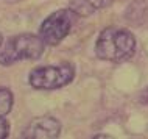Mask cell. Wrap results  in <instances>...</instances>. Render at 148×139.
Returning a JSON list of instances; mask_svg holds the SVG:
<instances>
[{
	"instance_id": "cell-8",
	"label": "cell",
	"mask_w": 148,
	"mask_h": 139,
	"mask_svg": "<svg viewBox=\"0 0 148 139\" xmlns=\"http://www.w3.org/2000/svg\"><path fill=\"white\" fill-rule=\"evenodd\" d=\"M8 134H10V124L3 116H0V139L8 138Z\"/></svg>"
},
{
	"instance_id": "cell-1",
	"label": "cell",
	"mask_w": 148,
	"mask_h": 139,
	"mask_svg": "<svg viewBox=\"0 0 148 139\" xmlns=\"http://www.w3.org/2000/svg\"><path fill=\"white\" fill-rule=\"evenodd\" d=\"M136 38L130 30L108 27L100 33L95 42V55L103 61L123 63L136 53Z\"/></svg>"
},
{
	"instance_id": "cell-7",
	"label": "cell",
	"mask_w": 148,
	"mask_h": 139,
	"mask_svg": "<svg viewBox=\"0 0 148 139\" xmlns=\"http://www.w3.org/2000/svg\"><path fill=\"white\" fill-rule=\"evenodd\" d=\"M13 103H14L13 92L10 89L0 86V116L5 117L11 111V108H13Z\"/></svg>"
},
{
	"instance_id": "cell-11",
	"label": "cell",
	"mask_w": 148,
	"mask_h": 139,
	"mask_svg": "<svg viewBox=\"0 0 148 139\" xmlns=\"http://www.w3.org/2000/svg\"><path fill=\"white\" fill-rule=\"evenodd\" d=\"M2 41H3V38H2V33H0V44H2Z\"/></svg>"
},
{
	"instance_id": "cell-3",
	"label": "cell",
	"mask_w": 148,
	"mask_h": 139,
	"mask_svg": "<svg viewBox=\"0 0 148 139\" xmlns=\"http://www.w3.org/2000/svg\"><path fill=\"white\" fill-rule=\"evenodd\" d=\"M75 78V67L70 63L42 66L33 69L28 75V83L34 89L51 91L69 85Z\"/></svg>"
},
{
	"instance_id": "cell-6",
	"label": "cell",
	"mask_w": 148,
	"mask_h": 139,
	"mask_svg": "<svg viewBox=\"0 0 148 139\" xmlns=\"http://www.w3.org/2000/svg\"><path fill=\"white\" fill-rule=\"evenodd\" d=\"M114 0H69V8L77 16L86 17L111 5Z\"/></svg>"
},
{
	"instance_id": "cell-2",
	"label": "cell",
	"mask_w": 148,
	"mask_h": 139,
	"mask_svg": "<svg viewBox=\"0 0 148 139\" xmlns=\"http://www.w3.org/2000/svg\"><path fill=\"white\" fill-rule=\"evenodd\" d=\"M45 44L39 34L22 33L11 36L0 44V64L11 66L23 59H38L42 56Z\"/></svg>"
},
{
	"instance_id": "cell-4",
	"label": "cell",
	"mask_w": 148,
	"mask_h": 139,
	"mask_svg": "<svg viewBox=\"0 0 148 139\" xmlns=\"http://www.w3.org/2000/svg\"><path fill=\"white\" fill-rule=\"evenodd\" d=\"M77 14L70 10H58L51 13L45 21L42 22L39 28V36L45 45H58L67 34L70 33L72 27L75 23Z\"/></svg>"
},
{
	"instance_id": "cell-10",
	"label": "cell",
	"mask_w": 148,
	"mask_h": 139,
	"mask_svg": "<svg viewBox=\"0 0 148 139\" xmlns=\"http://www.w3.org/2000/svg\"><path fill=\"white\" fill-rule=\"evenodd\" d=\"M6 2H10V3H14V2H19V0H6Z\"/></svg>"
},
{
	"instance_id": "cell-9",
	"label": "cell",
	"mask_w": 148,
	"mask_h": 139,
	"mask_svg": "<svg viewBox=\"0 0 148 139\" xmlns=\"http://www.w3.org/2000/svg\"><path fill=\"white\" fill-rule=\"evenodd\" d=\"M140 103H143V105H148V88L140 92Z\"/></svg>"
},
{
	"instance_id": "cell-5",
	"label": "cell",
	"mask_w": 148,
	"mask_h": 139,
	"mask_svg": "<svg viewBox=\"0 0 148 139\" xmlns=\"http://www.w3.org/2000/svg\"><path fill=\"white\" fill-rule=\"evenodd\" d=\"M61 134V124L53 116L36 117L23 128L22 138L25 139H55Z\"/></svg>"
}]
</instances>
